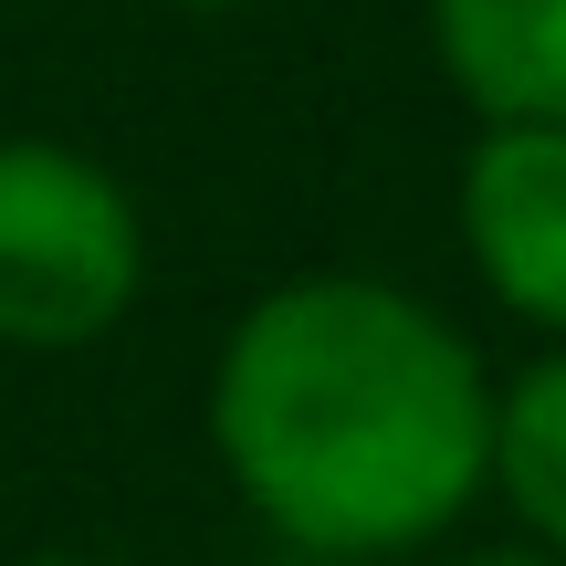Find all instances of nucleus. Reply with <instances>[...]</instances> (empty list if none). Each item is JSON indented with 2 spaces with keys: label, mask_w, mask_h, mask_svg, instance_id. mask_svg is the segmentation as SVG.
Listing matches in <instances>:
<instances>
[{
  "label": "nucleus",
  "mask_w": 566,
  "mask_h": 566,
  "mask_svg": "<svg viewBox=\"0 0 566 566\" xmlns=\"http://www.w3.org/2000/svg\"><path fill=\"white\" fill-rule=\"evenodd\" d=\"M210 451L283 546L409 556L493 483V367L409 283L304 273L221 336Z\"/></svg>",
  "instance_id": "obj_1"
},
{
  "label": "nucleus",
  "mask_w": 566,
  "mask_h": 566,
  "mask_svg": "<svg viewBox=\"0 0 566 566\" xmlns=\"http://www.w3.org/2000/svg\"><path fill=\"white\" fill-rule=\"evenodd\" d=\"M147 283L137 200L84 147L0 137V346H95Z\"/></svg>",
  "instance_id": "obj_2"
},
{
  "label": "nucleus",
  "mask_w": 566,
  "mask_h": 566,
  "mask_svg": "<svg viewBox=\"0 0 566 566\" xmlns=\"http://www.w3.org/2000/svg\"><path fill=\"white\" fill-rule=\"evenodd\" d=\"M462 252L504 315L566 346V126H483L462 158Z\"/></svg>",
  "instance_id": "obj_3"
},
{
  "label": "nucleus",
  "mask_w": 566,
  "mask_h": 566,
  "mask_svg": "<svg viewBox=\"0 0 566 566\" xmlns=\"http://www.w3.org/2000/svg\"><path fill=\"white\" fill-rule=\"evenodd\" d=\"M430 42L483 126H566V0H430Z\"/></svg>",
  "instance_id": "obj_4"
},
{
  "label": "nucleus",
  "mask_w": 566,
  "mask_h": 566,
  "mask_svg": "<svg viewBox=\"0 0 566 566\" xmlns=\"http://www.w3.org/2000/svg\"><path fill=\"white\" fill-rule=\"evenodd\" d=\"M493 493L514 504L525 546L566 556V346H546L514 388H493Z\"/></svg>",
  "instance_id": "obj_5"
},
{
  "label": "nucleus",
  "mask_w": 566,
  "mask_h": 566,
  "mask_svg": "<svg viewBox=\"0 0 566 566\" xmlns=\"http://www.w3.org/2000/svg\"><path fill=\"white\" fill-rule=\"evenodd\" d=\"M451 566H566V556H546V546H483V556H451Z\"/></svg>",
  "instance_id": "obj_6"
},
{
  "label": "nucleus",
  "mask_w": 566,
  "mask_h": 566,
  "mask_svg": "<svg viewBox=\"0 0 566 566\" xmlns=\"http://www.w3.org/2000/svg\"><path fill=\"white\" fill-rule=\"evenodd\" d=\"M168 11H242V0H168Z\"/></svg>",
  "instance_id": "obj_7"
},
{
  "label": "nucleus",
  "mask_w": 566,
  "mask_h": 566,
  "mask_svg": "<svg viewBox=\"0 0 566 566\" xmlns=\"http://www.w3.org/2000/svg\"><path fill=\"white\" fill-rule=\"evenodd\" d=\"M32 566H95V556H32Z\"/></svg>",
  "instance_id": "obj_8"
}]
</instances>
